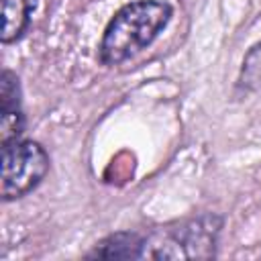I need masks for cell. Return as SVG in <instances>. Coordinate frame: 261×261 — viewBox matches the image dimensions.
<instances>
[{
    "mask_svg": "<svg viewBox=\"0 0 261 261\" xmlns=\"http://www.w3.org/2000/svg\"><path fill=\"white\" fill-rule=\"evenodd\" d=\"M171 18V6L159 0H139L122 6L114 18L108 22L100 57L104 63H120L147 45L155 41V37L167 27Z\"/></svg>",
    "mask_w": 261,
    "mask_h": 261,
    "instance_id": "1",
    "label": "cell"
},
{
    "mask_svg": "<svg viewBox=\"0 0 261 261\" xmlns=\"http://www.w3.org/2000/svg\"><path fill=\"white\" fill-rule=\"evenodd\" d=\"M49 169V157L39 143L10 141L2 145V198L14 200L35 190Z\"/></svg>",
    "mask_w": 261,
    "mask_h": 261,
    "instance_id": "2",
    "label": "cell"
},
{
    "mask_svg": "<svg viewBox=\"0 0 261 261\" xmlns=\"http://www.w3.org/2000/svg\"><path fill=\"white\" fill-rule=\"evenodd\" d=\"M0 112H2V120H0V139L2 145L16 141L18 135L24 128V118H22V110H20V90H18V80L10 73L4 71L2 73V82H0Z\"/></svg>",
    "mask_w": 261,
    "mask_h": 261,
    "instance_id": "3",
    "label": "cell"
},
{
    "mask_svg": "<svg viewBox=\"0 0 261 261\" xmlns=\"http://www.w3.org/2000/svg\"><path fill=\"white\" fill-rule=\"evenodd\" d=\"M2 2V43L16 41L29 27L35 0H0Z\"/></svg>",
    "mask_w": 261,
    "mask_h": 261,
    "instance_id": "4",
    "label": "cell"
},
{
    "mask_svg": "<svg viewBox=\"0 0 261 261\" xmlns=\"http://www.w3.org/2000/svg\"><path fill=\"white\" fill-rule=\"evenodd\" d=\"M143 249H145V241L139 234L118 232L102 241L92 255L102 259H137V257H143L145 253Z\"/></svg>",
    "mask_w": 261,
    "mask_h": 261,
    "instance_id": "5",
    "label": "cell"
},
{
    "mask_svg": "<svg viewBox=\"0 0 261 261\" xmlns=\"http://www.w3.org/2000/svg\"><path fill=\"white\" fill-rule=\"evenodd\" d=\"M239 86L245 88L247 92L257 90L261 86V43H257L255 47H251V51L247 53V57L243 61Z\"/></svg>",
    "mask_w": 261,
    "mask_h": 261,
    "instance_id": "6",
    "label": "cell"
}]
</instances>
